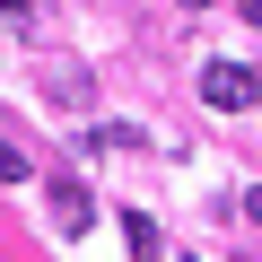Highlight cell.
Listing matches in <instances>:
<instances>
[{"label":"cell","instance_id":"obj_1","mask_svg":"<svg viewBox=\"0 0 262 262\" xmlns=\"http://www.w3.org/2000/svg\"><path fill=\"white\" fill-rule=\"evenodd\" d=\"M201 96H210L219 114H245V105L262 96V79H253V70H236V61H210V70H201Z\"/></svg>","mask_w":262,"mask_h":262},{"label":"cell","instance_id":"obj_4","mask_svg":"<svg viewBox=\"0 0 262 262\" xmlns=\"http://www.w3.org/2000/svg\"><path fill=\"white\" fill-rule=\"evenodd\" d=\"M122 245L149 262V253H158V219H149V210H122Z\"/></svg>","mask_w":262,"mask_h":262},{"label":"cell","instance_id":"obj_5","mask_svg":"<svg viewBox=\"0 0 262 262\" xmlns=\"http://www.w3.org/2000/svg\"><path fill=\"white\" fill-rule=\"evenodd\" d=\"M236 18H245V27H262V0H236Z\"/></svg>","mask_w":262,"mask_h":262},{"label":"cell","instance_id":"obj_3","mask_svg":"<svg viewBox=\"0 0 262 262\" xmlns=\"http://www.w3.org/2000/svg\"><path fill=\"white\" fill-rule=\"evenodd\" d=\"M27 175H35V158L18 149V131H9V122H0V184H27Z\"/></svg>","mask_w":262,"mask_h":262},{"label":"cell","instance_id":"obj_6","mask_svg":"<svg viewBox=\"0 0 262 262\" xmlns=\"http://www.w3.org/2000/svg\"><path fill=\"white\" fill-rule=\"evenodd\" d=\"M0 18H27V0H0Z\"/></svg>","mask_w":262,"mask_h":262},{"label":"cell","instance_id":"obj_2","mask_svg":"<svg viewBox=\"0 0 262 262\" xmlns=\"http://www.w3.org/2000/svg\"><path fill=\"white\" fill-rule=\"evenodd\" d=\"M44 210H53L61 236H88V184H79V175H61V184L44 192Z\"/></svg>","mask_w":262,"mask_h":262}]
</instances>
